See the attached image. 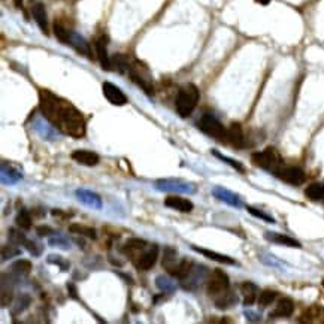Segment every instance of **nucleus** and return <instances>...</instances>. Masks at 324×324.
<instances>
[{
    "mask_svg": "<svg viewBox=\"0 0 324 324\" xmlns=\"http://www.w3.org/2000/svg\"><path fill=\"white\" fill-rule=\"evenodd\" d=\"M199 99H200V92H199V88H198L194 84H187V86H184V87L178 92V96H176V100H175L176 112H178L181 116H184V118H186V116H190L192 112L198 106Z\"/></svg>",
    "mask_w": 324,
    "mask_h": 324,
    "instance_id": "nucleus-2",
    "label": "nucleus"
},
{
    "mask_svg": "<svg viewBox=\"0 0 324 324\" xmlns=\"http://www.w3.org/2000/svg\"><path fill=\"white\" fill-rule=\"evenodd\" d=\"M154 187L158 192H166V193H194L196 187L187 181L182 180H158L156 181Z\"/></svg>",
    "mask_w": 324,
    "mask_h": 324,
    "instance_id": "nucleus-7",
    "label": "nucleus"
},
{
    "mask_svg": "<svg viewBox=\"0 0 324 324\" xmlns=\"http://www.w3.org/2000/svg\"><path fill=\"white\" fill-rule=\"evenodd\" d=\"M257 3H260V4H269L270 3V0H256Z\"/></svg>",
    "mask_w": 324,
    "mask_h": 324,
    "instance_id": "nucleus-47",
    "label": "nucleus"
},
{
    "mask_svg": "<svg viewBox=\"0 0 324 324\" xmlns=\"http://www.w3.org/2000/svg\"><path fill=\"white\" fill-rule=\"evenodd\" d=\"M10 302H12V286L9 282L6 288V284L2 282V306H8L10 305Z\"/></svg>",
    "mask_w": 324,
    "mask_h": 324,
    "instance_id": "nucleus-40",
    "label": "nucleus"
},
{
    "mask_svg": "<svg viewBox=\"0 0 324 324\" xmlns=\"http://www.w3.org/2000/svg\"><path fill=\"white\" fill-rule=\"evenodd\" d=\"M156 284L157 287L163 292V293H174L176 290V286L172 280H169L168 276H157L156 278Z\"/></svg>",
    "mask_w": 324,
    "mask_h": 324,
    "instance_id": "nucleus-33",
    "label": "nucleus"
},
{
    "mask_svg": "<svg viewBox=\"0 0 324 324\" xmlns=\"http://www.w3.org/2000/svg\"><path fill=\"white\" fill-rule=\"evenodd\" d=\"M34 128L39 132V134H40L44 139H48V140H54V139H57V136H58L56 127H54L51 122L46 124V122H42L40 120H36V122H34Z\"/></svg>",
    "mask_w": 324,
    "mask_h": 324,
    "instance_id": "nucleus-28",
    "label": "nucleus"
},
{
    "mask_svg": "<svg viewBox=\"0 0 324 324\" xmlns=\"http://www.w3.org/2000/svg\"><path fill=\"white\" fill-rule=\"evenodd\" d=\"M236 304H238V296H236V293H233L228 288L216 296V306L218 310H228Z\"/></svg>",
    "mask_w": 324,
    "mask_h": 324,
    "instance_id": "nucleus-22",
    "label": "nucleus"
},
{
    "mask_svg": "<svg viewBox=\"0 0 324 324\" xmlns=\"http://www.w3.org/2000/svg\"><path fill=\"white\" fill-rule=\"evenodd\" d=\"M323 287H324V280H323Z\"/></svg>",
    "mask_w": 324,
    "mask_h": 324,
    "instance_id": "nucleus-49",
    "label": "nucleus"
},
{
    "mask_svg": "<svg viewBox=\"0 0 324 324\" xmlns=\"http://www.w3.org/2000/svg\"><path fill=\"white\" fill-rule=\"evenodd\" d=\"M227 140L238 148H242L245 145V136H244V130L240 124L238 122L230 124V127L227 128Z\"/></svg>",
    "mask_w": 324,
    "mask_h": 324,
    "instance_id": "nucleus-19",
    "label": "nucleus"
},
{
    "mask_svg": "<svg viewBox=\"0 0 324 324\" xmlns=\"http://www.w3.org/2000/svg\"><path fill=\"white\" fill-rule=\"evenodd\" d=\"M180 263V260L176 258V250L174 248H166L164 252H163V260H162V266L166 269V272L170 275L172 270L176 268V264Z\"/></svg>",
    "mask_w": 324,
    "mask_h": 324,
    "instance_id": "nucleus-27",
    "label": "nucleus"
},
{
    "mask_svg": "<svg viewBox=\"0 0 324 324\" xmlns=\"http://www.w3.org/2000/svg\"><path fill=\"white\" fill-rule=\"evenodd\" d=\"M266 239L275 242V244H280V245H286V246H292V248H300V242L290 238V236H286V234H281V233H266Z\"/></svg>",
    "mask_w": 324,
    "mask_h": 324,
    "instance_id": "nucleus-26",
    "label": "nucleus"
},
{
    "mask_svg": "<svg viewBox=\"0 0 324 324\" xmlns=\"http://www.w3.org/2000/svg\"><path fill=\"white\" fill-rule=\"evenodd\" d=\"M21 4H22V0H15V6L16 8H21Z\"/></svg>",
    "mask_w": 324,
    "mask_h": 324,
    "instance_id": "nucleus-48",
    "label": "nucleus"
},
{
    "mask_svg": "<svg viewBox=\"0 0 324 324\" xmlns=\"http://www.w3.org/2000/svg\"><path fill=\"white\" fill-rule=\"evenodd\" d=\"M32 14H33V18L34 21L38 22L39 28L45 33V34H50V27H48V16H46V9L44 6V3L38 2L32 6Z\"/></svg>",
    "mask_w": 324,
    "mask_h": 324,
    "instance_id": "nucleus-17",
    "label": "nucleus"
},
{
    "mask_svg": "<svg viewBox=\"0 0 324 324\" xmlns=\"http://www.w3.org/2000/svg\"><path fill=\"white\" fill-rule=\"evenodd\" d=\"M36 233H38V236L44 238V236H50V234H52L54 230H52L50 226H39V227L36 228Z\"/></svg>",
    "mask_w": 324,
    "mask_h": 324,
    "instance_id": "nucleus-45",
    "label": "nucleus"
},
{
    "mask_svg": "<svg viewBox=\"0 0 324 324\" xmlns=\"http://www.w3.org/2000/svg\"><path fill=\"white\" fill-rule=\"evenodd\" d=\"M158 258V246L156 244L146 245L142 251L136 254L133 258V264L139 270H150Z\"/></svg>",
    "mask_w": 324,
    "mask_h": 324,
    "instance_id": "nucleus-5",
    "label": "nucleus"
},
{
    "mask_svg": "<svg viewBox=\"0 0 324 324\" xmlns=\"http://www.w3.org/2000/svg\"><path fill=\"white\" fill-rule=\"evenodd\" d=\"M108 38L106 36H100L96 42V54H98V58L100 62V66L105 69V70H114V66H112V57L108 56Z\"/></svg>",
    "mask_w": 324,
    "mask_h": 324,
    "instance_id": "nucleus-12",
    "label": "nucleus"
},
{
    "mask_svg": "<svg viewBox=\"0 0 324 324\" xmlns=\"http://www.w3.org/2000/svg\"><path fill=\"white\" fill-rule=\"evenodd\" d=\"M48 262L52 263V264H58V266L62 268V270H68V268H69V262L66 263L60 256H54V254H51V256L48 257Z\"/></svg>",
    "mask_w": 324,
    "mask_h": 324,
    "instance_id": "nucleus-44",
    "label": "nucleus"
},
{
    "mask_svg": "<svg viewBox=\"0 0 324 324\" xmlns=\"http://www.w3.org/2000/svg\"><path fill=\"white\" fill-rule=\"evenodd\" d=\"M68 288H69V292H70L69 294H70L72 298H76V290H75V286L69 284V286H68Z\"/></svg>",
    "mask_w": 324,
    "mask_h": 324,
    "instance_id": "nucleus-46",
    "label": "nucleus"
},
{
    "mask_svg": "<svg viewBox=\"0 0 324 324\" xmlns=\"http://www.w3.org/2000/svg\"><path fill=\"white\" fill-rule=\"evenodd\" d=\"M128 75H130V78H132V81L134 82V84H138L146 94H152L154 93V88H152V82H151V78H150V75L146 74V69H140L139 68V64H136V66H130V69H128Z\"/></svg>",
    "mask_w": 324,
    "mask_h": 324,
    "instance_id": "nucleus-9",
    "label": "nucleus"
},
{
    "mask_svg": "<svg viewBox=\"0 0 324 324\" xmlns=\"http://www.w3.org/2000/svg\"><path fill=\"white\" fill-rule=\"evenodd\" d=\"M198 127L208 136L214 138L216 140H227V128L216 120L214 115L205 114L198 121Z\"/></svg>",
    "mask_w": 324,
    "mask_h": 324,
    "instance_id": "nucleus-4",
    "label": "nucleus"
},
{
    "mask_svg": "<svg viewBox=\"0 0 324 324\" xmlns=\"http://www.w3.org/2000/svg\"><path fill=\"white\" fill-rule=\"evenodd\" d=\"M294 312V302L290 298H282L275 305V310L270 312V318H287Z\"/></svg>",
    "mask_w": 324,
    "mask_h": 324,
    "instance_id": "nucleus-13",
    "label": "nucleus"
},
{
    "mask_svg": "<svg viewBox=\"0 0 324 324\" xmlns=\"http://www.w3.org/2000/svg\"><path fill=\"white\" fill-rule=\"evenodd\" d=\"M15 222H16V226L20 227V228H22V230H28L30 227H32V216H30V212L27 211V210H21L20 212H18V216L15 218Z\"/></svg>",
    "mask_w": 324,
    "mask_h": 324,
    "instance_id": "nucleus-34",
    "label": "nucleus"
},
{
    "mask_svg": "<svg viewBox=\"0 0 324 324\" xmlns=\"http://www.w3.org/2000/svg\"><path fill=\"white\" fill-rule=\"evenodd\" d=\"M75 194H76V199L81 204H84L86 206H88L92 210H102V206H104L102 198L94 192H90V190H86V188H78L75 192Z\"/></svg>",
    "mask_w": 324,
    "mask_h": 324,
    "instance_id": "nucleus-11",
    "label": "nucleus"
},
{
    "mask_svg": "<svg viewBox=\"0 0 324 324\" xmlns=\"http://www.w3.org/2000/svg\"><path fill=\"white\" fill-rule=\"evenodd\" d=\"M206 268L205 266H199V268H193L192 272L182 280V287L186 290H196L199 286H200V281L198 280H202L205 275H206Z\"/></svg>",
    "mask_w": 324,
    "mask_h": 324,
    "instance_id": "nucleus-15",
    "label": "nucleus"
},
{
    "mask_svg": "<svg viewBox=\"0 0 324 324\" xmlns=\"http://www.w3.org/2000/svg\"><path fill=\"white\" fill-rule=\"evenodd\" d=\"M69 232H70V233H75V234H81V236L90 238V239H96V238H98L96 228H93V227H90V226L70 224V226H69Z\"/></svg>",
    "mask_w": 324,
    "mask_h": 324,
    "instance_id": "nucleus-30",
    "label": "nucleus"
},
{
    "mask_svg": "<svg viewBox=\"0 0 324 324\" xmlns=\"http://www.w3.org/2000/svg\"><path fill=\"white\" fill-rule=\"evenodd\" d=\"M24 245H26L27 251H28V252H32L33 256H40V252H42V246H40L38 242H34V240H30V239H26Z\"/></svg>",
    "mask_w": 324,
    "mask_h": 324,
    "instance_id": "nucleus-42",
    "label": "nucleus"
},
{
    "mask_svg": "<svg viewBox=\"0 0 324 324\" xmlns=\"http://www.w3.org/2000/svg\"><path fill=\"white\" fill-rule=\"evenodd\" d=\"M50 245L51 246H58V248H62V250H70V242H69V239H66V238H63V236H52V238H50Z\"/></svg>",
    "mask_w": 324,
    "mask_h": 324,
    "instance_id": "nucleus-37",
    "label": "nucleus"
},
{
    "mask_svg": "<svg viewBox=\"0 0 324 324\" xmlns=\"http://www.w3.org/2000/svg\"><path fill=\"white\" fill-rule=\"evenodd\" d=\"M281 181L292 184V186H300L306 181L305 172L298 168V166H282L276 174H275Z\"/></svg>",
    "mask_w": 324,
    "mask_h": 324,
    "instance_id": "nucleus-8",
    "label": "nucleus"
},
{
    "mask_svg": "<svg viewBox=\"0 0 324 324\" xmlns=\"http://www.w3.org/2000/svg\"><path fill=\"white\" fill-rule=\"evenodd\" d=\"M146 245H148V244H146L144 239L132 238V239H128V240L124 244V246L121 248V252L126 254V256H128V257L133 260V258L136 257V254H138L139 251H142Z\"/></svg>",
    "mask_w": 324,
    "mask_h": 324,
    "instance_id": "nucleus-21",
    "label": "nucleus"
},
{
    "mask_svg": "<svg viewBox=\"0 0 324 324\" xmlns=\"http://www.w3.org/2000/svg\"><path fill=\"white\" fill-rule=\"evenodd\" d=\"M240 293L244 296V305L251 306L257 300L260 292H258V287L256 284H252L250 281H245V282L240 284Z\"/></svg>",
    "mask_w": 324,
    "mask_h": 324,
    "instance_id": "nucleus-20",
    "label": "nucleus"
},
{
    "mask_svg": "<svg viewBox=\"0 0 324 324\" xmlns=\"http://www.w3.org/2000/svg\"><path fill=\"white\" fill-rule=\"evenodd\" d=\"M230 287V281H228V275L221 270V269H216L212 270L208 278H206V290L210 296H218L220 293L226 292Z\"/></svg>",
    "mask_w": 324,
    "mask_h": 324,
    "instance_id": "nucleus-6",
    "label": "nucleus"
},
{
    "mask_svg": "<svg viewBox=\"0 0 324 324\" xmlns=\"http://www.w3.org/2000/svg\"><path fill=\"white\" fill-rule=\"evenodd\" d=\"M212 194H214V198H216L218 200L226 202V204H228L230 206H240L239 198H238L236 194H233L232 192L222 188V187H216V188L212 190Z\"/></svg>",
    "mask_w": 324,
    "mask_h": 324,
    "instance_id": "nucleus-24",
    "label": "nucleus"
},
{
    "mask_svg": "<svg viewBox=\"0 0 324 324\" xmlns=\"http://www.w3.org/2000/svg\"><path fill=\"white\" fill-rule=\"evenodd\" d=\"M21 254V250L16 248L15 244H9V245H4L3 250H2V256H3V260L6 258H10V257H15V256H20Z\"/></svg>",
    "mask_w": 324,
    "mask_h": 324,
    "instance_id": "nucleus-39",
    "label": "nucleus"
},
{
    "mask_svg": "<svg viewBox=\"0 0 324 324\" xmlns=\"http://www.w3.org/2000/svg\"><path fill=\"white\" fill-rule=\"evenodd\" d=\"M21 178H22V175H21L15 168L9 166V164H6V163H2V182H3V184H8V186L15 184V182H18Z\"/></svg>",
    "mask_w": 324,
    "mask_h": 324,
    "instance_id": "nucleus-25",
    "label": "nucleus"
},
{
    "mask_svg": "<svg viewBox=\"0 0 324 324\" xmlns=\"http://www.w3.org/2000/svg\"><path fill=\"white\" fill-rule=\"evenodd\" d=\"M54 34H56V38H57L62 44H69L70 32H69L64 26H62L60 22H56V24H54Z\"/></svg>",
    "mask_w": 324,
    "mask_h": 324,
    "instance_id": "nucleus-35",
    "label": "nucleus"
},
{
    "mask_svg": "<svg viewBox=\"0 0 324 324\" xmlns=\"http://www.w3.org/2000/svg\"><path fill=\"white\" fill-rule=\"evenodd\" d=\"M251 162L256 166H258V168H262V169H264L268 172H272L274 175L284 166L281 154L272 146H269V148H266L263 151L254 152L251 156Z\"/></svg>",
    "mask_w": 324,
    "mask_h": 324,
    "instance_id": "nucleus-3",
    "label": "nucleus"
},
{
    "mask_svg": "<svg viewBox=\"0 0 324 324\" xmlns=\"http://www.w3.org/2000/svg\"><path fill=\"white\" fill-rule=\"evenodd\" d=\"M193 250L205 257H208L210 260H214L216 263H221V264H236V262L228 257V256H224V254H220L216 251H211V250H205V248H199V246H193Z\"/></svg>",
    "mask_w": 324,
    "mask_h": 324,
    "instance_id": "nucleus-23",
    "label": "nucleus"
},
{
    "mask_svg": "<svg viewBox=\"0 0 324 324\" xmlns=\"http://www.w3.org/2000/svg\"><path fill=\"white\" fill-rule=\"evenodd\" d=\"M12 269L18 275H28L32 270V263L28 260H18L12 264Z\"/></svg>",
    "mask_w": 324,
    "mask_h": 324,
    "instance_id": "nucleus-36",
    "label": "nucleus"
},
{
    "mask_svg": "<svg viewBox=\"0 0 324 324\" xmlns=\"http://www.w3.org/2000/svg\"><path fill=\"white\" fill-rule=\"evenodd\" d=\"M112 66L114 69H116L120 74H128V69L132 66V63L128 62V58L124 54H115L112 57Z\"/></svg>",
    "mask_w": 324,
    "mask_h": 324,
    "instance_id": "nucleus-31",
    "label": "nucleus"
},
{
    "mask_svg": "<svg viewBox=\"0 0 324 324\" xmlns=\"http://www.w3.org/2000/svg\"><path fill=\"white\" fill-rule=\"evenodd\" d=\"M102 92H104V96L106 98V100L110 105L122 106V105L127 104V96L116 86H114L112 82H104L102 84Z\"/></svg>",
    "mask_w": 324,
    "mask_h": 324,
    "instance_id": "nucleus-10",
    "label": "nucleus"
},
{
    "mask_svg": "<svg viewBox=\"0 0 324 324\" xmlns=\"http://www.w3.org/2000/svg\"><path fill=\"white\" fill-rule=\"evenodd\" d=\"M212 154L216 156V158H220L221 162H224V163H227V164H230L233 169H236V170H239V172H245V168L239 163V162H236V160H233V158H228V157H226V156H222V154H220L218 151H212Z\"/></svg>",
    "mask_w": 324,
    "mask_h": 324,
    "instance_id": "nucleus-38",
    "label": "nucleus"
},
{
    "mask_svg": "<svg viewBox=\"0 0 324 324\" xmlns=\"http://www.w3.org/2000/svg\"><path fill=\"white\" fill-rule=\"evenodd\" d=\"M246 211L251 214V216H257V218H262V220H264L266 222H275V220L272 218L270 216H268V214H264V212H262V211H257L256 208H251V206H248L246 208Z\"/></svg>",
    "mask_w": 324,
    "mask_h": 324,
    "instance_id": "nucleus-43",
    "label": "nucleus"
},
{
    "mask_svg": "<svg viewBox=\"0 0 324 324\" xmlns=\"http://www.w3.org/2000/svg\"><path fill=\"white\" fill-rule=\"evenodd\" d=\"M164 205L170 210H175V211H180V212H192L194 205L192 200L186 199V198H180L176 194H172L169 198L164 199Z\"/></svg>",
    "mask_w": 324,
    "mask_h": 324,
    "instance_id": "nucleus-14",
    "label": "nucleus"
},
{
    "mask_svg": "<svg viewBox=\"0 0 324 324\" xmlns=\"http://www.w3.org/2000/svg\"><path fill=\"white\" fill-rule=\"evenodd\" d=\"M39 108L42 115L64 134L76 139L86 134V120L70 102L60 99L48 90H40Z\"/></svg>",
    "mask_w": 324,
    "mask_h": 324,
    "instance_id": "nucleus-1",
    "label": "nucleus"
},
{
    "mask_svg": "<svg viewBox=\"0 0 324 324\" xmlns=\"http://www.w3.org/2000/svg\"><path fill=\"white\" fill-rule=\"evenodd\" d=\"M8 236H9V240H10L12 244H15V245H21V244L26 242V236H24V233L18 232L16 228H9Z\"/></svg>",
    "mask_w": 324,
    "mask_h": 324,
    "instance_id": "nucleus-41",
    "label": "nucleus"
},
{
    "mask_svg": "<svg viewBox=\"0 0 324 324\" xmlns=\"http://www.w3.org/2000/svg\"><path fill=\"white\" fill-rule=\"evenodd\" d=\"M278 298V293L274 292V290H263L258 293V298H257V302H258V306L260 308H268L269 305H272Z\"/></svg>",
    "mask_w": 324,
    "mask_h": 324,
    "instance_id": "nucleus-32",
    "label": "nucleus"
},
{
    "mask_svg": "<svg viewBox=\"0 0 324 324\" xmlns=\"http://www.w3.org/2000/svg\"><path fill=\"white\" fill-rule=\"evenodd\" d=\"M70 157H72L76 163L84 164V166H88V168L96 166V164L100 162V157H99L96 152L88 151V150H76V151L72 152Z\"/></svg>",
    "mask_w": 324,
    "mask_h": 324,
    "instance_id": "nucleus-16",
    "label": "nucleus"
},
{
    "mask_svg": "<svg viewBox=\"0 0 324 324\" xmlns=\"http://www.w3.org/2000/svg\"><path fill=\"white\" fill-rule=\"evenodd\" d=\"M305 196L316 202H324V184H311L305 190Z\"/></svg>",
    "mask_w": 324,
    "mask_h": 324,
    "instance_id": "nucleus-29",
    "label": "nucleus"
},
{
    "mask_svg": "<svg viewBox=\"0 0 324 324\" xmlns=\"http://www.w3.org/2000/svg\"><path fill=\"white\" fill-rule=\"evenodd\" d=\"M69 45L74 46L80 54L88 57V58H93V54H92V48H90V44L78 33L75 32H70V38H69Z\"/></svg>",
    "mask_w": 324,
    "mask_h": 324,
    "instance_id": "nucleus-18",
    "label": "nucleus"
}]
</instances>
